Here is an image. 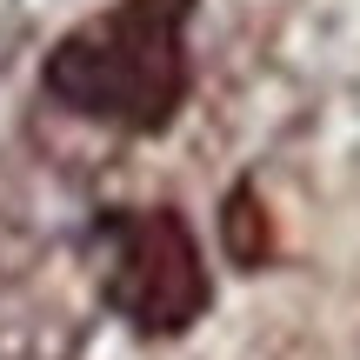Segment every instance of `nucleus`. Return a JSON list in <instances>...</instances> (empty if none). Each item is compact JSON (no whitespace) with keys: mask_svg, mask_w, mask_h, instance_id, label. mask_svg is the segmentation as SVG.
Segmentation results:
<instances>
[{"mask_svg":"<svg viewBox=\"0 0 360 360\" xmlns=\"http://www.w3.org/2000/svg\"><path fill=\"white\" fill-rule=\"evenodd\" d=\"M101 247V307L120 314L147 340H180L214 307V274L193 220L174 200L154 207H101L94 214Z\"/></svg>","mask_w":360,"mask_h":360,"instance_id":"2","label":"nucleus"},{"mask_svg":"<svg viewBox=\"0 0 360 360\" xmlns=\"http://www.w3.org/2000/svg\"><path fill=\"white\" fill-rule=\"evenodd\" d=\"M193 20L200 0H107L40 53V101L67 120L160 141L193 101Z\"/></svg>","mask_w":360,"mask_h":360,"instance_id":"1","label":"nucleus"},{"mask_svg":"<svg viewBox=\"0 0 360 360\" xmlns=\"http://www.w3.org/2000/svg\"><path fill=\"white\" fill-rule=\"evenodd\" d=\"M214 227H220V254H227L233 267L260 274L274 260V220H267V200H260V180H233Z\"/></svg>","mask_w":360,"mask_h":360,"instance_id":"3","label":"nucleus"}]
</instances>
